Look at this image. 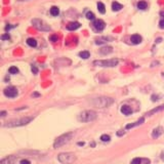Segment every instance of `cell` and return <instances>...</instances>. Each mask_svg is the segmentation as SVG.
Wrapping results in <instances>:
<instances>
[{
	"instance_id": "1",
	"label": "cell",
	"mask_w": 164,
	"mask_h": 164,
	"mask_svg": "<svg viewBox=\"0 0 164 164\" xmlns=\"http://www.w3.org/2000/svg\"><path fill=\"white\" fill-rule=\"evenodd\" d=\"M73 138V133L72 132H67V133H64L62 135H60L59 138L54 141L53 143V148L54 149H58V148H61L63 146H65L66 144H68Z\"/></svg>"
},
{
	"instance_id": "2",
	"label": "cell",
	"mask_w": 164,
	"mask_h": 164,
	"mask_svg": "<svg viewBox=\"0 0 164 164\" xmlns=\"http://www.w3.org/2000/svg\"><path fill=\"white\" fill-rule=\"evenodd\" d=\"M96 112L92 110H86L81 112L78 116V120L81 122H90L96 119Z\"/></svg>"
},
{
	"instance_id": "3",
	"label": "cell",
	"mask_w": 164,
	"mask_h": 164,
	"mask_svg": "<svg viewBox=\"0 0 164 164\" xmlns=\"http://www.w3.org/2000/svg\"><path fill=\"white\" fill-rule=\"evenodd\" d=\"M33 119H34V117H23V118H20V119H15V120H11L9 122H6V124H4V126L5 127L24 126V125H27L28 123H30Z\"/></svg>"
},
{
	"instance_id": "4",
	"label": "cell",
	"mask_w": 164,
	"mask_h": 164,
	"mask_svg": "<svg viewBox=\"0 0 164 164\" xmlns=\"http://www.w3.org/2000/svg\"><path fill=\"white\" fill-rule=\"evenodd\" d=\"M119 61L117 59H111V60H97L93 62V65L97 67H104V68H113L118 65Z\"/></svg>"
},
{
	"instance_id": "5",
	"label": "cell",
	"mask_w": 164,
	"mask_h": 164,
	"mask_svg": "<svg viewBox=\"0 0 164 164\" xmlns=\"http://www.w3.org/2000/svg\"><path fill=\"white\" fill-rule=\"evenodd\" d=\"M112 103H113V100H112L111 97H106V96L95 97V99L92 101V104H93L95 107H99V108H106V107H109Z\"/></svg>"
},
{
	"instance_id": "6",
	"label": "cell",
	"mask_w": 164,
	"mask_h": 164,
	"mask_svg": "<svg viewBox=\"0 0 164 164\" xmlns=\"http://www.w3.org/2000/svg\"><path fill=\"white\" fill-rule=\"evenodd\" d=\"M58 160L62 164H72L76 161V156L73 153H61L58 156Z\"/></svg>"
},
{
	"instance_id": "7",
	"label": "cell",
	"mask_w": 164,
	"mask_h": 164,
	"mask_svg": "<svg viewBox=\"0 0 164 164\" xmlns=\"http://www.w3.org/2000/svg\"><path fill=\"white\" fill-rule=\"evenodd\" d=\"M32 25L34 28H36L37 30L39 31H50V27L49 25H47L44 21L42 20H39V19H34L32 20Z\"/></svg>"
},
{
	"instance_id": "8",
	"label": "cell",
	"mask_w": 164,
	"mask_h": 164,
	"mask_svg": "<svg viewBox=\"0 0 164 164\" xmlns=\"http://www.w3.org/2000/svg\"><path fill=\"white\" fill-rule=\"evenodd\" d=\"M3 93L7 97H15L18 95V89L13 86H9V87H6L3 90Z\"/></svg>"
},
{
	"instance_id": "9",
	"label": "cell",
	"mask_w": 164,
	"mask_h": 164,
	"mask_svg": "<svg viewBox=\"0 0 164 164\" xmlns=\"http://www.w3.org/2000/svg\"><path fill=\"white\" fill-rule=\"evenodd\" d=\"M93 28L96 30V31H103L106 27V23L103 21V20H95L92 24Z\"/></svg>"
},
{
	"instance_id": "10",
	"label": "cell",
	"mask_w": 164,
	"mask_h": 164,
	"mask_svg": "<svg viewBox=\"0 0 164 164\" xmlns=\"http://www.w3.org/2000/svg\"><path fill=\"white\" fill-rule=\"evenodd\" d=\"M18 159H19L18 156H8L6 158H3L0 164H14L18 161Z\"/></svg>"
},
{
	"instance_id": "11",
	"label": "cell",
	"mask_w": 164,
	"mask_h": 164,
	"mask_svg": "<svg viewBox=\"0 0 164 164\" xmlns=\"http://www.w3.org/2000/svg\"><path fill=\"white\" fill-rule=\"evenodd\" d=\"M80 23L78 22H72V23H69L67 25V30L69 31H74V30H77L78 28H80Z\"/></svg>"
},
{
	"instance_id": "12",
	"label": "cell",
	"mask_w": 164,
	"mask_h": 164,
	"mask_svg": "<svg viewBox=\"0 0 164 164\" xmlns=\"http://www.w3.org/2000/svg\"><path fill=\"white\" fill-rule=\"evenodd\" d=\"M130 41L133 43V44H140L142 42V37L139 35V34H134L130 37Z\"/></svg>"
},
{
	"instance_id": "13",
	"label": "cell",
	"mask_w": 164,
	"mask_h": 164,
	"mask_svg": "<svg viewBox=\"0 0 164 164\" xmlns=\"http://www.w3.org/2000/svg\"><path fill=\"white\" fill-rule=\"evenodd\" d=\"M162 132H163V128H162V127H157V128H155V129L153 130V132H152L153 139L159 138V136L162 134Z\"/></svg>"
},
{
	"instance_id": "14",
	"label": "cell",
	"mask_w": 164,
	"mask_h": 164,
	"mask_svg": "<svg viewBox=\"0 0 164 164\" xmlns=\"http://www.w3.org/2000/svg\"><path fill=\"white\" fill-rule=\"evenodd\" d=\"M121 112H122L124 115L128 116V115H130V114L132 113V110H131V108H130V107H128V106L124 105V106H122V107H121Z\"/></svg>"
},
{
	"instance_id": "15",
	"label": "cell",
	"mask_w": 164,
	"mask_h": 164,
	"mask_svg": "<svg viewBox=\"0 0 164 164\" xmlns=\"http://www.w3.org/2000/svg\"><path fill=\"white\" fill-rule=\"evenodd\" d=\"M113 51V48L111 46H106V47H103L100 49V52L102 54H109V53H111Z\"/></svg>"
},
{
	"instance_id": "16",
	"label": "cell",
	"mask_w": 164,
	"mask_h": 164,
	"mask_svg": "<svg viewBox=\"0 0 164 164\" xmlns=\"http://www.w3.org/2000/svg\"><path fill=\"white\" fill-rule=\"evenodd\" d=\"M109 40H111V38L109 37H100L97 39H95V44H103V43H107L109 42Z\"/></svg>"
},
{
	"instance_id": "17",
	"label": "cell",
	"mask_w": 164,
	"mask_h": 164,
	"mask_svg": "<svg viewBox=\"0 0 164 164\" xmlns=\"http://www.w3.org/2000/svg\"><path fill=\"white\" fill-rule=\"evenodd\" d=\"M145 121V118H141L139 121H136V122H134V123H131V124H127L126 125V129H129V128H132V127H134V126H138V125H141L143 122Z\"/></svg>"
},
{
	"instance_id": "18",
	"label": "cell",
	"mask_w": 164,
	"mask_h": 164,
	"mask_svg": "<svg viewBox=\"0 0 164 164\" xmlns=\"http://www.w3.org/2000/svg\"><path fill=\"white\" fill-rule=\"evenodd\" d=\"M121 8H123V6H122V4H120L119 2L114 1V2L112 3V10H113V11H119Z\"/></svg>"
},
{
	"instance_id": "19",
	"label": "cell",
	"mask_w": 164,
	"mask_h": 164,
	"mask_svg": "<svg viewBox=\"0 0 164 164\" xmlns=\"http://www.w3.org/2000/svg\"><path fill=\"white\" fill-rule=\"evenodd\" d=\"M79 57H80L81 59H84V60H86V59H88V58L90 57V53H89V51L84 50V51H81V52H79Z\"/></svg>"
},
{
	"instance_id": "20",
	"label": "cell",
	"mask_w": 164,
	"mask_h": 164,
	"mask_svg": "<svg viewBox=\"0 0 164 164\" xmlns=\"http://www.w3.org/2000/svg\"><path fill=\"white\" fill-rule=\"evenodd\" d=\"M27 44L31 47H36L37 46V41L34 38H28L27 39Z\"/></svg>"
},
{
	"instance_id": "21",
	"label": "cell",
	"mask_w": 164,
	"mask_h": 164,
	"mask_svg": "<svg viewBox=\"0 0 164 164\" xmlns=\"http://www.w3.org/2000/svg\"><path fill=\"white\" fill-rule=\"evenodd\" d=\"M59 13H60V9H59L58 6H52V7L50 8V14H51V15L57 17Z\"/></svg>"
},
{
	"instance_id": "22",
	"label": "cell",
	"mask_w": 164,
	"mask_h": 164,
	"mask_svg": "<svg viewBox=\"0 0 164 164\" xmlns=\"http://www.w3.org/2000/svg\"><path fill=\"white\" fill-rule=\"evenodd\" d=\"M147 6H148V4H147L146 1H140L138 3V8L141 9V10H145L147 8Z\"/></svg>"
},
{
	"instance_id": "23",
	"label": "cell",
	"mask_w": 164,
	"mask_h": 164,
	"mask_svg": "<svg viewBox=\"0 0 164 164\" xmlns=\"http://www.w3.org/2000/svg\"><path fill=\"white\" fill-rule=\"evenodd\" d=\"M97 9H99V11L101 12V13H105L106 12V6H105V4L104 3H102V2H99L97 3Z\"/></svg>"
},
{
	"instance_id": "24",
	"label": "cell",
	"mask_w": 164,
	"mask_h": 164,
	"mask_svg": "<svg viewBox=\"0 0 164 164\" xmlns=\"http://www.w3.org/2000/svg\"><path fill=\"white\" fill-rule=\"evenodd\" d=\"M111 138H110V135H108V134H103L101 136V141L104 142V143H108V142H110Z\"/></svg>"
},
{
	"instance_id": "25",
	"label": "cell",
	"mask_w": 164,
	"mask_h": 164,
	"mask_svg": "<svg viewBox=\"0 0 164 164\" xmlns=\"http://www.w3.org/2000/svg\"><path fill=\"white\" fill-rule=\"evenodd\" d=\"M86 18H87V20H90V21H93L95 19L93 12H91V11H87L86 12Z\"/></svg>"
},
{
	"instance_id": "26",
	"label": "cell",
	"mask_w": 164,
	"mask_h": 164,
	"mask_svg": "<svg viewBox=\"0 0 164 164\" xmlns=\"http://www.w3.org/2000/svg\"><path fill=\"white\" fill-rule=\"evenodd\" d=\"M8 72H9V74H17V73H19V69L17 68V67H10L9 68V70H8Z\"/></svg>"
},
{
	"instance_id": "27",
	"label": "cell",
	"mask_w": 164,
	"mask_h": 164,
	"mask_svg": "<svg viewBox=\"0 0 164 164\" xmlns=\"http://www.w3.org/2000/svg\"><path fill=\"white\" fill-rule=\"evenodd\" d=\"M142 161H143V159H141V158H134L131 161V164H142Z\"/></svg>"
},
{
	"instance_id": "28",
	"label": "cell",
	"mask_w": 164,
	"mask_h": 164,
	"mask_svg": "<svg viewBox=\"0 0 164 164\" xmlns=\"http://www.w3.org/2000/svg\"><path fill=\"white\" fill-rule=\"evenodd\" d=\"M1 39H2V40H9V39H10V36H9L8 33H6V34H3V35L1 36Z\"/></svg>"
},
{
	"instance_id": "29",
	"label": "cell",
	"mask_w": 164,
	"mask_h": 164,
	"mask_svg": "<svg viewBox=\"0 0 164 164\" xmlns=\"http://www.w3.org/2000/svg\"><path fill=\"white\" fill-rule=\"evenodd\" d=\"M31 71L33 72V74H37V73H38V68H37L36 66L32 65V67H31Z\"/></svg>"
},
{
	"instance_id": "30",
	"label": "cell",
	"mask_w": 164,
	"mask_h": 164,
	"mask_svg": "<svg viewBox=\"0 0 164 164\" xmlns=\"http://www.w3.org/2000/svg\"><path fill=\"white\" fill-rule=\"evenodd\" d=\"M58 39H59V37H58L57 35H52V36H50V41H52V42L58 41Z\"/></svg>"
},
{
	"instance_id": "31",
	"label": "cell",
	"mask_w": 164,
	"mask_h": 164,
	"mask_svg": "<svg viewBox=\"0 0 164 164\" xmlns=\"http://www.w3.org/2000/svg\"><path fill=\"white\" fill-rule=\"evenodd\" d=\"M159 28L164 29V20H161V21L159 22Z\"/></svg>"
},
{
	"instance_id": "32",
	"label": "cell",
	"mask_w": 164,
	"mask_h": 164,
	"mask_svg": "<svg viewBox=\"0 0 164 164\" xmlns=\"http://www.w3.org/2000/svg\"><path fill=\"white\" fill-rule=\"evenodd\" d=\"M20 164H31V162L29 160H22L20 162Z\"/></svg>"
},
{
	"instance_id": "33",
	"label": "cell",
	"mask_w": 164,
	"mask_h": 164,
	"mask_svg": "<svg viewBox=\"0 0 164 164\" xmlns=\"http://www.w3.org/2000/svg\"><path fill=\"white\" fill-rule=\"evenodd\" d=\"M124 133H125V132H124L123 130H119V131L117 132V135H119V136H121V135H123Z\"/></svg>"
},
{
	"instance_id": "34",
	"label": "cell",
	"mask_w": 164,
	"mask_h": 164,
	"mask_svg": "<svg viewBox=\"0 0 164 164\" xmlns=\"http://www.w3.org/2000/svg\"><path fill=\"white\" fill-rule=\"evenodd\" d=\"M162 41V38H158V39H156V43H160Z\"/></svg>"
},
{
	"instance_id": "35",
	"label": "cell",
	"mask_w": 164,
	"mask_h": 164,
	"mask_svg": "<svg viewBox=\"0 0 164 164\" xmlns=\"http://www.w3.org/2000/svg\"><path fill=\"white\" fill-rule=\"evenodd\" d=\"M5 115H6V112H5V111H2V112H1V116H2V117H4Z\"/></svg>"
},
{
	"instance_id": "36",
	"label": "cell",
	"mask_w": 164,
	"mask_h": 164,
	"mask_svg": "<svg viewBox=\"0 0 164 164\" xmlns=\"http://www.w3.org/2000/svg\"><path fill=\"white\" fill-rule=\"evenodd\" d=\"M83 145H84L83 142H79V143H78V146H83Z\"/></svg>"
},
{
	"instance_id": "37",
	"label": "cell",
	"mask_w": 164,
	"mask_h": 164,
	"mask_svg": "<svg viewBox=\"0 0 164 164\" xmlns=\"http://www.w3.org/2000/svg\"><path fill=\"white\" fill-rule=\"evenodd\" d=\"M33 95H34V96H39V93H37V92H35V93H34Z\"/></svg>"
}]
</instances>
